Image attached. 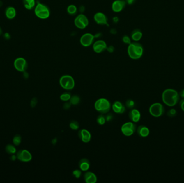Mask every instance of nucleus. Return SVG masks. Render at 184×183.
<instances>
[{
    "instance_id": "nucleus-1",
    "label": "nucleus",
    "mask_w": 184,
    "mask_h": 183,
    "mask_svg": "<svg viewBox=\"0 0 184 183\" xmlns=\"http://www.w3.org/2000/svg\"><path fill=\"white\" fill-rule=\"evenodd\" d=\"M179 99V95L178 92L172 89H167L163 92L162 100L167 105L172 107L176 105Z\"/></svg>"
},
{
    "instance_id": "nucleus-2",
    "label": "nucleus",
    "mask_w": 184,
    "mask_h": 183,
    "mask_svg": "<svg viewBox=\"0 0 184 183\" xmlns=\"http://www.w3.org/2000/svg\"><path fill=\"white\" fill-rule=\"evenodd\" d=\"M128 53L130 58L136 60L141 58L143 54V47L138 42H133L129 45Z\"/></svg>"
},
{
    "instance_id": "nucleus-3",
    "label": "nucleus",
    "mask_w": 184,
    "mask_h": 183,
    "mask_svg": "<svg viewBox=\"0 0 184 183\" xmlns=\"http://www.w3.org/2000/svg\"><path fill=\"white\" fill-rule=\"evenodd\" d=\"M94 107L97 111L102 114H105L109 111L111 105L109 101L107 99L100 98L96 101Z\"/></svg>"
},
{
    "instance_id": "nucleus-4",
    "label": "nucleus",
    "mask_w": 184,
    "mask_h": 183,
    "mask_svg": "<svg viewBox=\"0 0 184 183\" xmlns=\"http://www.w3.org/2000/svg\"><path fill=\"white\" fill-rule=\"evenodd\" d=\"M35 12L38 17L43 19H47L50 15L49 8L45 5L41 3H38L36 6Z\"/></svg>"
},
{
    "instance_id": "nucleus-5",
    "label": "nucleus",
    "mask_w": 184,
    "mask_h": 183,
    "mask_svg": "<svg viewBox=\"0 0 184 183\" xmlns=\"http://www.w3.org/2000/svg\"><path fill=\"white\" fill-rule=\"evenodd\" d=\"M59 83L62 88L67 90H72L75 86V81L73 78L68 75L61 77Z\"/></svg>"
},
{
    "instance_id": "nucleus-6",
    "label": "nucleus",
    "mask_w": 184,
    "mask_h": 183,
    "mask_svg": "<svg viewBox=\"0 0 184 183\" xmlns=\"http://www.w3.org/2000/svg\"><path fill=\"white\" fill-rule=\"evenodd\" d=\"M150 113L152 116L159 117L161 116L164 113V107L159 103H156L152 104L149 108Z\"/></svg>"
},
{
    "instance_id": "nucleus-7",
    "label": "nucleus",
    "mask_w": 184,
    "mask_h": 183,
    "mask_svg": "<svg viewBox=\"0 0 184 183\" xmlns=\"http://www.w3.org/2000/svg\"><path fill=\"white\" fill-rule=\"evenodd\" d=\"M136 130V125L132 122L124 123L121 127V132L124 135L129 137L134 133Z\"/></svg>"
},
{
    "instance_id": "nucleus-8",
    "label": "nucleus",
    "mask_w": 184,
    "mask_h": 183,
    "mask_svg": "<svg viewBox=\"0 0 184 183\" xmlns=\"http://www.w3.org/2000/svg\"><path fill=\"white\" fill-rule=\"evenodd\" d=\"M89 23L88 18L84 14L79 15L75 19V25L80 29L86 28L88 26Z\"/></svg>"
},
{
    "instance_id": "nucleus-9",
    "label": "nucleus",
    "mask_w": 184,
    "mask_h": 183,
    "mask_svg": "<svg viewBox=\"0 0 184 183\" xmlns=\"http://www.w3.org/2000/svg\"><path fill=\"white\" fill-rule=\"evenodd\" d=\"M95 36L91 33H87L82 35L80 38V43L84 47L91 46L95 39Z\"/></svg>"
},
{
    "instance_id": "nucleus-10",
    "label": "nucleus",
    "mask_w": 184,
    "mask_h": 183,
    "mask_svg": "<svg viewBox=\"0 0 184 183\" xmlns=\"http://www.w3.org/2000/svg\"><path fill=\"white\" fill-rule=\"evenodd\" d=\"M15 68L19 71H25L28 67L26 61L23 58H18L16 59L14 62Z\"/></svg>"
},
{
    "instance_id": "nucleus-11",
    "label": "nucleus",
    "mask_w": 184,
    "mask_h": 183,
    "mask_svg": "<svg viewBox=\"0 0 184 183\" xmlns=\"http://www.w3.org/2000/svg\"><path fill=\"white\" fill-rule=\"evenodd\" d=\"M17 157L22 162H29L31 160L32 155L28 150H23L18 152Z\"/></svg>"
},
{
    "instance_id": "nucleus-12",
    "label": "nucleus",
    "mask_w": 184,
    "mask_h": 183,
    "mask_svg": "<svg viewBox=\"0 0 184 183\" xmlns=\"http://www.w3.org/2000/svg\"><path fill=\"white\" fill-rule=\"evenodd\" d=\"M94 52L96 53H100L102 52L107 48L106 42L102 40H99L96 41L93 46Z\"/></svg>"
},
{
    "instance_id": "nucleus-13",
    "label": "nucleus",
    "mask_w": 184,
    "mask_h": 183,
    "mask_svg": "<svg viewBox=\"0 0 184 183\" xmlns=\"http://www.w3.org/2000/svg\"><path fill=\"white\" fill-rule=\"evenodd\" d=\"M125 4L124 0H116L112 4V10L115 12H119L124 9Z\"/></svg>"
},
{
    "instance_id": "nucleus-14",
    "label": "nucleus",
    "mask_w": 184,
    "mask_h": 183,
    "mask_svg": "<svg viewBox=\"0 0 184 183\" xmlns=\"http://www.w3.org/2000/svg\"><path fill=\"white\" fill-rule=\"evenodd\" d=\"M79 137L82 142L85 143H88L91 139V134L89 130L86 129H82L79 132Z\"/></svg>"
},
{
    "instance_id": "nucleus-15",
    "label": "nucleus",
    "mask_w": 184,
    "mask_h": 183,
    "mask_svg": "<svg viewBox=\"0 0 184 183\" xmlns=\"http://www.w3.org/2000/svg\"><path fill=\"white\" fill-rule=\"evenodd\" d=\"M94 19L96 23L100 25H108L106 16L102 12H98L94 15Z\"/></svg>"
},
{
    "instance_id": "nucleus-16",
    "label": "nucleus",
    "mask_w": 184,
    "mask_h": 183,
    "mask_svg": "<svg viewBox=\"0 0 184 183\" xmlns=\"http://www.w3.org/2000/svg\"><path fill=\"white\" fill-rule=\"evenodd\" d=\"M130 119L134 123H137L141 118V113L137 109L131 110L129 113Z\"/></svg>"
},
{
    "instance_id": "nucleus-17",
    "label": "nucleus",
    "mask_w": 184,
    "mask_h": 183,
    "mask_svg": "<svg viewBox=\"0 0 184 183\" xmlns=\"http://www.w3.org/2000/svg\"><path fill=\"white\" fill-rule=\"evenodd\" d=\"M112 108L114 111L117 113H123L125 111V106H124L122 103L119 101H116L112 105Z\"/></svg>"
},
{
    "instance_id": "nucleus-18",
    "label": "nucleus",
    "mask_w": 184,
    "mask_h": 183,
    "mask_svg": "<svg viewBox=\"0 0 184 183\" xmlns=\"http://www.w3.org/2000/svg\"><path fill=\"white\" fill-rule=\"evenodd\" d=\"M85 182L87 183H95L97 182V177L92 172H87L84 176Z\"/></svg>"
},
{
    "instance_id": "nucleus-19",
    "label": "nucleus",
    "mask_w": 184,
    "mask_h": 183,
    "mask_svg": "<svg viewBox=\"0 0 184 183\" xmlns=\"http://www.w3.org/2000/svg\"><path fill=\"white\" fill-rule=\"evenodd\" d=\"M79 166L80 169L83 171H86L89 169L90 163L89 159H82L79 163Z\"/></svg>"
},
{
    "instance_id": "nucleus-20",
    "label": "nucleus",
    "mask_w": 184,
    "mask_h": 183,
    "mask_svg": "<svg viewBox=\"0 0 184 183\" xmlns=\"http://www.w3.org/2000/svg\"><path fill=\"white\" fill-rule=\"evenodd\" d=\"M137 133L142 137H148L150 133V130L148 127L144 126H141L138 127L137 129Z\"/></svg>"
},
{
    "instance_id": "nucleus-21",
    "label": "nucleus",
    "mask_w": 184,
    "mask_h": 183,
    "mask_svg": "<svg viewBox=\"0 0 184 183\" xmlns=\"http://www.w3.org/2000/svg\"><path fill=\"white\" fill-rule=\"evenodd\" d=\"M142 32L139 29H135L131 33V38L135 42H138L142 38Z\"/></svg>"
},
{
    "instance_id": "nucleus-22",
    "label": "nucleus",
    "mask_w": 184,
    "mask_h": 183,
    "mask_svg": "<svg viewBox=\"0 0 184 183\" xmlns=\"http://www.w3.org/2000/svg\"><path fill=\"white\" fill-rule=\"evenodd\" d=\"M6 15L8 18L9 19H13L16 15V11L14 8L10 7L8 8L6 11Z\"/></svg>"
},
{
    "instance_id": "nucleus-23",
    "label": "nucleus",
    "mask_w": 184,
    "mask_h": 183,
    "mask_svg": "<svg viewBox=\"0 0 184 183\" xmlns=\"http://www.w3.org/2000/svg\"><path fill=\"white\" fill-rule=\"evenodd\" d=\"M24 6L27 9L31 10L35 6V0H23Z\"/></svg>"
},
{
    "instance_id": "nucleus-24",
    "label": "nucleus",
    "mask_w": 184,
    "mask_h": 183,
    "mask_svg": "<svg viewBox=\"0 0 184 183\" xmlns=\"http://www.w3.org/2000/svg\"><path fill=\"white\" fill-rule=\"evenodd\" d=\"M67 12L68 13L71 15H74L76 14L77 12V7L75 6V5L72 4L70 5L67 9Z\"/></svg>"
},
{
    "instance_id": "nucleus-25",
    "label": "nucleus",
    "mask_w": 184,
    "mask_h": 183,
    "mask_svg": "<svg viewBox=\"0 0 184 183\" xmlns=\"http://www.w3.org/2000/svg\"><path fill=\"white\" fill-rule=\"evenodd\" d=\"M80 101V97L77 95L73 96L72 97H71L70 98V103L72 105H78Z\"/></svg>"
},
{
    "instance_id": "nucleus-26",
    "label": "nucleus",
    "mask_w": 184,
    "mask_h": 183,
    "mask_svg": "<svg viewBox=\"0 0 184 183\" xmlns=\"http://www.w3.org/2000/svg\"><path fill=\"white\" fill-rule=\"evenodd\" d=\"M71 94L68 92H65L64 94H63L62 95H61L60 97V98L61 101H65V102H67L68 101L70 100L71 98Z\"/></svg>"
},
{
    "instance_id": "nucleus-27",
    "label": "nucleus",
    "mask_w": 184,
    "mask_h": 183,
    "mask_svg": "<svg viewBox=\"0 0 184 183\" xmlns=\"http://www.w3.org/2000/svg\"><path fill=\"white\" fill-rule=\"evenodd\" d=\"M106 118L102 114L100 115L97 118V123H99L100 125H103L106 123Z\"/></svg>"
},
{
    "instance_id": "nucleus-28",
    "label": "nucleus",
    "mask_w": 184,
    "mask_h": 183,
    "mask_svg": "<svg viewBox=\"0 0 184 183\" xmlns=\"http://www.w3.org/2000/svg\"><path fill=\"white\" fill-rule=\"evenodd\" d=\"M6 150L9 154H15L16 151L14 147L11 144H8L7 146Z\"/></svg>"
},
{
    "instance_id": "nucleus-29",
    "label": "nucleus",
    "mask_w": 184,
    "mask_h": 183,
    "mask_svg": "<svg viewBox=\"0 0 184 183\" xmlns=\"http://www.w3.org/2000/svg\"><path fill=\"white\" fill-rule=\"evenodd\" d=\"M70 127L71 129L76 130H78V128H79V124L77 121L73 120L70 123Z\"/></svg>"
},
{
    "instance_id": "nucleus-30",
    "label": "nucleus",
    "mask_w": 184,
    "mask_h": 183,
    "mask_svg": "<svg viewBox=\"0 0 184 183\" xmlns=\"http://www.w3.org/2000/svg\"><path fill=\"white\" fill-rule=\"evenodd\" d=\"M14 143L16 146H18L21 143V137L19 135H17L15 137L13 140Z\"/></svg>"
},
{
    "instance_id": "nucleus-31",
    "label": "nucleus",
    "mask_w": 184,
    "mask_h": 183,
    "mask_svg": "<svg viewBox=\"0 0 184 183\" xmlns=\"http://www.w3.org/2000/svg\"><path fill=\"white\" fill-rule=\"evenodd\" d=\"M73 175H74L76 178H79L80 177V176L82 175V171L78 169L75 170L73 171Z\"/></svg>"
},
{
    "instance_id": "nucleus-32",
    "label": "nucleus",
    "mask_w": 184,
    "mask_h": 183,
    "mask_svg": "<svg viewBox=\"0 0 184 183\" xmlns=\"http://www.w3.org/2000/svg\"><path fill=\"white\" fill-rule=\"evenodd\" d=\"M134 102L132 100H131V99L128 100L127 102H126V106L129 109L132 108L134 106Z\"/></svg>"
},
{
    "instance_id": "nucleus-33",
    "label": "nucleus",
    "mask_w": 184,
    "mask_h": 183,
    "mask_svg": "<svg viewBox=\"0 0 184 183\" xmlns=\"http://www.w3.org/2000/svg\"><path fill=\"white\" fill-rule=\"evenodd\" d=\"M123 42L126 44H131V40L130 39V38L127 36V35H124V37L122 38Z\"/></svg>"
},
{
    "instance_id": "nucleus-34",
    "label": "nucleus",
    "mask_w": 184,
    "mask_h": 183,
    "mask_svg": "<svg viewBox=\"0 0 184 183\" xmlns=\"http://www.w3.org/2000/svg\"><path fill=\"white\" fill-rule=\"evenodd\" d=\"M176 113H177V112H176V110L172 109L170 110V111H169L168 115L170 116H173L176 114Z\"/></svg>"
},
{
    "instance_id": "nucleus-35",
    "label": "nucleus",
    "mask_w": 184,
    "mask_h": 183,
    "mask_svg": "<svg viewBox=\"0 0 184 183\" xmlns=\"http://www.w3.org/2000/svg\"><path fill=\"white\" fill-rule=\"evenodd\" d=\"M71 103H66L64 105V108L65 109L67 110L71 107Z\"/></svg>"
},
{
    "instance_id": "nucleus-36",
    "label": "nucleus",
    "mask_w": 184,
    "mask_h": 183,
    "mask_svg": "<svg viewBox=\"0 0 184 183\" xmlns=\"http://www.w3.org/2000/svg\"><path fill=\"white\" fill-rule=\"evenodd\" d=\"M180 105H181V109L183 111H184V99L181 101Z\"/></svg>"
},
{
    "instance_id": "nucleus-37",
    "label": "nucleus",
    "mask_w": 184,
    "mask_h": 183,
    "mask_svg": "<svg viewBox=\"0 0 184 183\" xmlns=\"http://www.w3.org/2000/svg\"><path fill=\"white\" fill-rule=\"evenodd\" d=\"M112 118H113V116H112L111 115V114H108V115L106 117V120L107 121H110Z\"/></svg>"
},
{
    "instance_id": "nucleus-38",
    "label": "nucleus",
    "mask_w": 184,
    "mask_h": 183,
    "mask_svg": "<svg viewBox=\"0 0 184 183\" xmlns=\"http://www.w3.org/2000/svg\"><path fill=\"white\" fill-rule=\"evenodd\" d=\"M125 1L127 2L128 4H132L134 2L135 0H125Z\"/></svg>"
},
{
    "instance_id": "nucleus-39",
    "label": "nucleus",
    "mask_w": 184,
    "mask_h": 183,
    "mask_svg": "<svg viewBox=\"0 0 184 183\" xmlns=\"http://www.w3.org/2000/svg\"><path fill=\"white\" fill-rule=\"evenodd\" d=\"M180 96L182 98H184V89L182 90L180 92Z\"/></svg>"
},
{
    "instance_id": "nucleus-40",
    "label": "nucleus",
    "mask_w": 184,
    "mask_h": 183,
    "mask_svg": "<svg viewBox=\"0 0 184 183\" xmlns=\"http://www.w3.org/2000/svg\"><path fill=\"white\" fill-rule=\"evenodd\" d=\"M1 32H2V31H1V28H0V35L1 34Z\"/></svg>"
}]
</instances>
